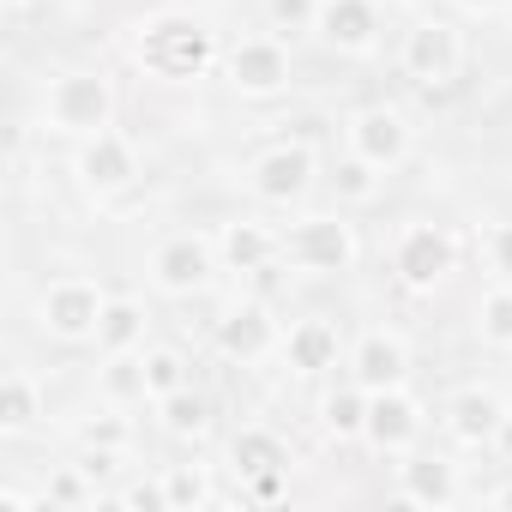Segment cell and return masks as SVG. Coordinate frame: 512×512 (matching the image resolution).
<instances>
[{
	"instance_id": "cell-1",
	"label": "cell",
	"mask_w": 512,
	"mask_h": 512,
	"mask_svg": "<svg viewBox=\"0 0 512 512\" xmlns=\"http://www.w3.org/2000/svg\"><path fill=\"white\" fill-rule=\"evenodd\" d=\"M211 31L181 19V13H163V19H145L139 37H133V61L151 73V79H169V85H187L211 67Z\"/></svg>"
},
{
	"instance_id": "cell-2",
	"label": "cell",
	"mask_w": 512,
	"mask_h": 512,
	"mask_svg": "<svg viewBox=\"0 0 512 512\" xmlns=\"http://www.w3.org/2000/svg\"><path fill=\"white\" fill-rule=\"evenodd\" d=\"M284 260L308 278H344L356 266V229L344 217H326V211L296 217L284 229Z\"/></svg>"
},
{
	"instance_id": "cell-3",
	"label": "cell",
	"mask_w": 512,
	"mask_h": 512,
	"mask_svg": "<svg viewBox=\"0 0 512 512\" xmlns=\"http://www.w3.org/2000/svg\"><path fill=\"white\" fill-rule=\"evenodd\" d=\"M43 115L55 133H73V139H91L115 121V85L103 73H61L43 97Z\"/></svg>"
},
{
	"instance_id": "cell-4",
	"label": "cell",
	"mask_w": 512,
	"mask_h": 512,
	"mask_svg": "<svg viewBox=\"0 0 512 512\" xmlns=\"http://www.w3.org/2000/svg\"><path fill=\"white\" fill-rule=\"evenodd\" d=\"M398 61H404V73L422 91H446L458 79V67H464V37H458L452 19H416L404 31V55Z\"/></svg>"
},
{
	"instance_id": "cell-5",
	"label": "cell",
	"mask_w": 512,
	"mask_h": 512,
	"mask_svg": "<svg viewBox=\"0 0 512 512\" xmlns=\"http://www.w3.org/2000/svg\"><path fill=\"white\" fill-rule=\"evenodd\" d=\"M103 308H109V296H103L91 278H55V284L43 290V302H37V320H43L49 338H61V344H85V338H97Z\"/></svg>"
},
{
	"instance_id": "cell-6",
	"label": "cell",
	"mask_w": 512,
	"mask_h": 512,
	"mask_svg": "<svg viewBox=\"0 0 512 512\" xmlns=\"http://www.w3.org/2000/svg\"><path fill=\"white\" fill-rule=\"evenodd\" d=\"M458 260V247L440 223H404V235L392 241V272L404 290H434Z\"/></svg>"
},
{
	"instance_id": "cell-7",
	"label": "cell",
	"mask_w": 512,
	"mask_h": 512,
	"mask_svg": "<svg viewBox=\"0 0 512 512\" xmlns=\"http://www.w3.org/2000/svg\"><path fill=\"white\" fill-rule=\"evenodd\" d=\"M211 272H217V247H211L205 235H169V241H157V253H151V284L169 290V296L205 290Z\"/></svg>"
},
{
	"instance_id": "cell-8",
	"label": "cell",
	"mask_w": 512,
	"mask_h": 512,
	"mask_svg": "<svg viewBox=\"0 0 512 512\" xmlns=\"http://www.w3.org/2000/svg\"><path fill=\"white\" fill-rule=\"evenodd\" d=\"M247 187H253V199H266V205H296L314 187V151L308 145H272V151H260L253 169H247Z\"/></svg>"
},
{
	"instance_id": "cell-9",
	"label": "cell",
	"mask_w": 512,
	"mask_h": 512,
	"mask_svg": "<svg viewBox=\"0 0 512 512\" xmlns=\"http://www.w3.org/2000/svg\"><path fill=\"white\" fill-rule=\"evenodd\" d=\"M344 139H350V151H356V157H368V163H374V169H386V175L410 157V121H404L398 109H386V103L356 109V115H350V127H344Z\"/></svg>"
},
{
	"instance_id": "cell-10",
	"label": "cell",
	"mask_w": 512,
	"mask_h": 512,
	"mask_svg": "<svg viewBox=\"0 0 512 512\" xmlns=\"http://www.w3.org/2000/svg\"><path fill=\"white\" fill-rule=\"evenodd\" d=\"M229 85L241 97H278L290 85V49L278 37H241L229 49Z\"/></svg>"
},
{
	"instance_id": "cell-11",
	"label": "cell",
	"mask_w": 512,
	"mask_h": 512,
	"mask_svg": "<svg viewBox=\"0 0 512 512\" xmlns=\"http://www.w3.org/2000/svg\"><path fill=\"white\" fill-rule=\"evenodd\" d=\"M79 181H85L97 199L127 193V187L139 181V151H133V139H121L115 127L91 133V139H85V151H79Z\"/></svg>"
},
{
	"instance_id": "cell-12",
	"label": "cell",
	"mask_w": 512,
	"mask_h": 512,
	"mask_svg": "<svg viewBox=\"0 0 512 512\" xmlns=\"http://www.w3.org/2000/svg\"><path fill=\"white\" fill-rule=\"evenodd\" d=\"M368 446L380 452H410L422 440V404L404 392V386H380L368 392V428H362Z\"/></svg>"
},
{
	"instance_id": "cell-13",
	"label": "cell",
	"mask_w": 512,
	"mask_h": 512,
	"mask_svg": "<svg viewBox=\"0 0 512 512\" xmlns=\"http://www.w3.org/2000/svg\"><path fill=\"white\" fill-rule=\"evenodd\" d=\"M278 344H284V332H278V320H272L266 302H241V308H229V314L217 320V350H223L229 362H260V356H272Z\"/></svg>"
},
{
	"instance_id": "cell-14",
	"label": "cell",
	"mask_w": 512,
	"mask_h": 512,
	"mask_svg": "<svg viewBox=\"0 0 512 512\" xmlns=\"http://www.w3.org/2000/svg\"><path fill=\"white\" fill-rule=\"evenodd\" d=\"M506 398L494 392V386H464L452 404H446V428H452V440L458 446H494L500 440V428H506Z\"/></svg>"
},
{
	"instance_id": "cell-15",
	"label": "cell",
	"mask_w": 512,
	"mask_h": 512,
	"mask_svg": "<svg viewBox=\"0 0 512 512\" xmlns=\"http://www.w3.org/2000/svg\"><path fill=\"white\" fill-rule=\"evenodd\" d=\"M314 31L338 55H368L374 49V31H380V13H374V0H320Z\"/></svg>"
},
{
	"instance_id": "cell-16",
	"label": "cell",
	"mask_w": 512,
	"mask_h": 512,
	"mask_svg": "<svg viewBox=\"0 0 512 512\" xmlns=\"http://www.w3.org/2000/svg\"><path fill=\"white\" fill-rule=\"evenodd\" d=\"M404 374H410V350H404L398 332H368V338L350 350V380L368 386V392H380V386H404Z\"/></svg>"
},
{
	"instance_id": "cell-17",
	"label": "cell",
	"mask_w": 512,
	"mask_h": 512,
	"mask_svg": "<svg viewBox=\"0 0 512 512\" xmlns=\"http://www.w3.org/2000/svg\"><path fill=\"white\" fill-rule=\"evenodd\" d=\"M338 350H344V332H338L326 314H308V320H296V326L284 332V362H290L296 374H326V368H338Z\"/></svg>"
},
{
	"instance_id": "cell-18",
	"label": "cell",
	"mask_w": 512,
	"mask_h": 512,
	"mask_svg": "<svg viewBox=\"0 0 512 512\" xmlns=\"http://www.w3.org/2000/svg\"><path fill=\"white\" fill-rule=\"evenodd\" d=\"M217 253H223L229 272H266L272 260H284V235H272L266 223H247V217H241V223L223 229Z\"/></svg>"
},
{
	"instance_id": "cell-19",
	"label": "cell",
	"mask_w": 512,
	"mask_h": 512,
	"mask_svg": "<svg viewBox=\"0 0 512 512\" xmlns=\"http://www.w3.org/2000/svg\"><path fill=\"white\" fill-rule=\"evenodd\" d=\"M229 464H235L241 482L272 476V470H290V440L272 434V428H241V434L229 440Z\"/></svg>"
},
{
	"instance_id": "cell-20",
	"label": "cell",
	"mask_w": 512,
	"mask_h": 512,
	"mask_svg": "<svg viewBox=\"0 0 512 512\" xmlns=\"http://www.w3.org/2000/svg\"><path fill=\"white\" fill-rule=\"evenodd\" d=\"M404 500L410 506H452L458 500V470L446 458H410L404 464Z\"/></svg>"
},
{
	"instance_id": "cell-21",
	"label": "cell",
	"mask_w": 512,
	"mask_h": 512,
	"mask_svg": "<svg viewBox=\"0 0 512 512\" xmlns=\"http://www.w3.org/2000/svg\"><path fill=\"white\" fill-rule=\"evenodd\" d=\"M139 344H145V308H139V302H127V296H115V302L103 308L97 350H103V356H133Z\"/></svg>"
},
{
	"instance_id": "cell-22",
	"label": "cell",
	"mask_w": 512,
	"mask_h": 512,
	"mask_svg": "<svg viewBox=\"0 0 512 512\" xmlns=\"http://www.w3.org/2000/svg\"><path fill=\"white\" fill-rule=\"evenodd\" d=\"M320 422H326L332 440H362V428H368V386H338L320 404Z\"/></svg>"
},
{
	"instance_id": "cell-23",
	"label": "cell",
	"mask_w": 512,
	"mask_h": 512,
	"mask_svg": "<svg viewBox=\"0 0 512 512\" xmlns=\"http://www.w3.org/2000/svg\"><path fill=\"white\" fill-rule=\"evenodd\" d=\"M43 416V392L31 386V374H7V380H0V428H7V434H25L31 422Z\"/></svg>"
},
{
	"instance_id": "cell-24",
	"label": "cell",
	"mask_w": 512,
	"mask_h": 512,
	"mask_svg": "<svg viewBox=\"0 0 512 512\" xmlns=\"http://www.w3.org/2000/svg\"><path fill=\"white\" fill-rule=\"evenodd\" d=\"M157 410H163V428H169V434H181V440H187V434H205V428H211V404H205V398H199L193 386H181V392L157 398Z\"/></svg>"
},
{
	"instance_id": "cell-25",
	"label": "cell",
	"mask_w": 512,
	"mask_h": 512,
	"mask_svg": "<svg viewBox=\"0 0 512 512\" xmlns=\"http://www.w3.org/2000/svg\"><path fill=\"white\" fill-rule=\"evenodd\" d=\"M476 332H482V344L512 350V284H500L476 302Z\"/></svg>"
},
{
	"instance_id": "cell-26",
	"label": "cell",
	"mask_w": 512,
	"mask_h": 512,
	"mask_svg": "<svg viewBox=\"0 0 512 512\" xmlns=\"http://www.w3.org/2000/svg\"><path fill=\"white\" fill-rule=\"evenodd\" d=\"M380 181H386V169H374L368 157H338V175H332V187H338V199H350V205H368L374 193H380Z\"/></svg>"
},
{
	"instance_id": "cell-27",
	"label": "cell",
	"mask_w": 512,
	"mask_h": 512,
	"mask_svg": "<svg viewBox=\"0 0 512 512\" xmlns=\"http://www.w3.org/2000/svg\"><path fill=\"white\" fill-rule=\"evenodd\" d=\"M163 488H169V512L211 506V482H205V470H193V464H175V470H163Z\"/></svg>"
},
{
	"instance_id": "cell-28",
	"label": "cell",
	"mask_w": 512,
	"mask_h": 512,
	"mask_svg": "<svg viewBox=\"0 0 512 512\" xmlns=\"http://www.w3.org/2000/svg\"><path fill=\"white\" fill-rule=\"evenodd\" d=\"M181 386H187L181 350H151V356H145V392H151V398H169V392H181Z\"/></svg>"
},
{
	"instance_id": "cell-29",
	"label": "cell",
	"mask_w": 512,
	"mask_h": 512,
	"mask_svg": "<svg viewBox=\"0 0 512 512\" xmlns=\"http://www.w3.org/2000/svg\"><path fill=\"white\" fill-rule=\"evenodd\" d=\"M103 386H109V398H151L145 392V356H109Z\"/></svg>"
},
{
	"instance_id": "cell-30",
	"label": "cell",
	"mask_w": 512,
	"mask_h": 512,
	"mask_svg": "<svg viewBox=\"0 0 512 512\" xmlns=\"http://www.w3.org/2000/svg\"><path fill=\"white\" fill-rule=\"evenodd\" d=\"M79 470H85V464H79ZM79 470H61V476L49 482V494H43V506H91L97 494H91V488L79 482Z\"/></svg>"
},
{
	"instance_id": "cell-31",
	"label": "cell",
	"mask_w": 512,
	"mask_h": 512,
	"mask_svg": "<svg viewBox=\"0 0 512 512\" xmlns=\"http://www.w3.org/2000/svg\"><path fill=\"white\" fill-rule=\"evenodd\" d=\"M482 247H488V272H494L500 284H512V223H494Z\"/></svg>"
},
{
	"instance_id": "cell-32",
	"label": "cell",
	"mask_w": 512,
	"mask_h": 512,
	"mask_svg": "<svg viewBox=\"0 0 512 512\" xmlns=\"http://www.w3.org/2000/svg\"><path fill=\"white\" fill-rule=\"evenodd\" d=\"M121 506H133V512H169V488H163V476H157V482H133V488L121 494Z\"/></svg>"
},
{
	"instance_id": "cell-33",
	"label": "cell",
	"mask_w": 512,
	"mask_h": 512,
	"mask_svg": "<svg viewBox=\"0 0 512 512\" xmlns=\"http://www.w3.org/2000/svg\"><path fill=\"white\" fill-rule=\"evenodd\" d=\"M272 19L278 25H290V31H314V19H320V0H272Z\"/></svg>"
},
{
	"instance_id": "cell-34",
	"label": "cell",
	"mask_w": 512,
	"mask_h": 512,
	"mask_svg": "<svg viewBox=\"0 0 512 512\" xmlns=\"http://www.w3.org/2000/svg\"><path fill=\"white\" fill-rule=\"evenodd\" d=\"M85 446H103V452H121V446H127V422H121V416H103V422H85Z\"/></svg>"
},
{
	"instance_id": "cell-35",
	"label": "cell",
	"mask_w": 512,
	"mask_h": 512,
	"mask_svg": "<svg viewBox=\"0 0 512 512\" xmlns=\"http://www.w3.org/2000/svg\"><path fill=\"white\" fill-rule=\"evenodd\" d=\"M284 476H290V470H272V476H253V482H247V494H253V500H284Z\"/></svg>"
},
{
	"instance_id": "cell-36",
	"label": "cell",
	"mask_w": 512,
	"mask_h": 512,
	"mask_svg": "<svg viewBox=\"0 0 512 512\" xmlns=\"http://www.w3.org/2000/svg\"><path fill=\"white\" fill-rule=\"evenodd\" d=\"M458 7H464V13H482V19H488V13H500V7H506V0H458Z\"/></svg>"
},
{
	"instance_id": "cell-37",
	"label": "cell",
	"mask_w": 512,
	"mask_h": 512,
	"mask_svg": "<svg viewBox=\"0 0 512 512\" xmlns=\"http://www.w3.org/2000/svg\"><path fill=\"white\" fill-rule=\"evenodd\" d=\"M500 452H512V416H506V428H500V440H494Z\"/></svg>"
},
{
	"instance_id": "cell-38",
	"label": "cell",
	"mask_w": 512,
	"mask_h": 512,
	"mask_svg": "<svg viewBox=\"0 0 512 512\" xmlns=\"http://www.w3.org/2000/svg\"><path fill=\"white\" fill-rule=\"evenodd\" d=\"M494 506H506V512H512V482H506V488L494 494Z\"/></svg>"
},
{
	"instance_id": "cell-39",
	"label": "cell",
	"mask_w": 512,
	"mask_h": 512,
	"mask_svg": "<svg viewBox=\"0 0 512 512\" xmlns=\"http://www.w3.org/2000/svg\"><path fill=\"white\" fill-rule=\"evenodd\" d=\"M7 7H37V0H7Z\"/></svg>"
}]
</instances>
